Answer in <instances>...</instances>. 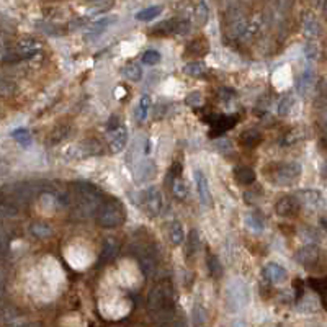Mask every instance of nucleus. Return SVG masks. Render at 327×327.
Returning <instances> with one entry per match:
<instances>
[{
  "label": "nucleus",
  "instance_id": "1",
  "mask_svg": "<svg viewBox=\"0 0 327 327\" xmlns=\"http://www.w3.org/2000/svg\"><path fill=\"white\" fill-rule=\"evenodd\" d=\"M173 291L168 283H161L154 286L147 298V308L154 319L165 321L173 314Z\"/></svg>",
  "mask_w": 327,
  "mask_h": 327
},
{
  "label": "nucleus",
  "instance_id": "2",
  "mask_svg": "<svg viewBox=\"0 0 327 327\" xmlns=\"http://www.w3.org/2000/svg\"><path fill=\"white\" fill-rule=\"evenodd\" d=\"M97 224L103 229H115L126 221V208L121 200L115 196H106L100 206L97 208L95 214Z\"/></svg>",
  "mask_w": 327,
  "mask_h": 327
},
{
  "label": "nucleus",
  "instance_id": "3",
  "mask_svg": "<svg viewBox=\"0 0 327 327\" xmlns=\"http://www.w3.org/2000/svg\"><path fill=\"white\" fill-rule=\"evenodd\" d=\"M74 192L77 196L75 201V208L82 216H89V214L100 206V203L103 201V193H101L95 185H92L89 182L79 180L74 183Z\"/></svg>",
  "mask_w": 327,
  "mask_h": 327
},
{
  "label": "nucleus",
  "instance_id": "4",
  "mask_svg": "<svg viewBox=\"0 0 327 327\" xmlns=\"http://www.w3.org/2000/svg\"><path fill=\"white\" fill-rule=\"evenodd\" d=\"M267 168V178L275 185H291L303 170L298 162H273Z\"/></svg>",
  "mask_w": 327,
  "mask_h": 327
},
{
  "label": "nucleus",
  "instance_id": "5",
  "mask_svg": "<svg viewBox=\"0 0 327 327\" xmlns=\"http://www.w3.org/2000/svg\"><path fill=\"white\" fill-rule=\"evenodd\" d=\"M226 301H228V306L231 309H239L242 308V306L247 304L249 301V290L247 286L244 283L237 282L234 285H229V288L226 291Z\"/></svg>",
  "mask_w": 327,
  "mask_h": 327
},
{
  "label": "nucleus",
  "instance_id": "6",
  "mask_svg": "<svg viewBox=\"0 0 327 327\" xmlns=\"http://www.w3.org/2000/svg\"><path fill=\"white\" fill-rule=\"evenodd\" d=\"M142 209L152 218L159 216V213L162 209V195H161L159 188L149 187L142 193Z\"/></svg>",
  "mask_w": 327,
  "mask_h": 327
},
{
  "label": "nucleus",
  "instance_id": "7",
  "mask_svg": "<svg viewBox=\"0 0 327 327\" xmlns=\"http://www.w3.org/2000/svg\"><path fill=\"white\" fill-rule=\"evenodd\" d=\"M237 116H226V115H213V118H209V125H211V131H209V136L216 137L224 134L226 131H229L231 128L237 123Z\"/></svg>",
  "mask_w": 327,
  "mask_h": 327
},
{
  "label": "nucleus",
  "instance_id": "8",
  "mask_svg": "<svg viewBox=\"0 0 327 327\" xmlns=\"http://www.w3.org/2000/svg\"><path fill=\"white\" fill-rule=\"evenodd\" d=\"M319 257H321V250L316 244L304 245V247H301L294 255V259L298 260V263H301L303 267H308V268L314 267V265L319 262Z\"/></svg>",
  "mask_w": 327,
  "mask_h": 327
},
{
  "label": "nucleus",
  "instance_id": "9",
  "mask_svg": "<svg viewBox=\"0 0 327 327\" xmlns=\"http://www.w3.org/2000/svg\"><path fill=\"white\" fill-rule=\"evenodd\" d=\"M299 203L296 200V196L286 195L282 196L280 200L275 203V213L282 218H294L299 213Z\"/></svg>",
  "mask_w": 327,
  "mask_h": 327
},
{
  "label": "nucleus",
  "instance_id": "10",
  "mask_svg": "<svg viewBox=\"0 0 327 327\" xmlns=\"http://www.w3.org/2000/svg\"><path fill=\"white\" fill-rule=\"evenodd\" d=\"M262 277L272 285H282L286 282V278H288V272H286V268H283L280 263L270 262L262 268Z\"/></svg>",
  "mask_w": 327,
  "mask_h": 327
},
{
  "label": "nucleus",
  "instance_id": "11",
  "mask_svg": "<svg viewBox=\"0 0 327 327\" xmlns=\"http://www.w3.org/2000/svg\"><path fill=\"white\" fill-rule=\"evenodd\" d=\"M193 177H195V183H196L198 200H200V203L204 208H209L213 204V198H211V190H209L206 177H204V173L201 170L193 172Z\"/></svg>",
  "mask_w": 327,
  "mask_h": 327
},
{
  "label": "nucleus",
  "instance_id": "12",
  "mask_svg": "<svg viewBox=\"0 0 327 327\" xmlns=\"http://www.w3.org/2000/svg\"><path fill=\"white\" fill-rule=\"evenodd\" d=\"M296 200H298L299 206L303 204L306 208H311V209H318L321 204H323V193L319 190H301L298 192V196H296Z\"/></svg>",
  "mask_w": 327,
  "mask_h": 327
},
{
  "label": "nucleus",
  "instance_id": "13",
  "mask_svg": "<svg viewBox=\"0 0 327 327\" xmlns=\"http://www.w3.org/2000/svg\"><path fill=\"white\" fill-rule=\"evenodd\" d=\"M39 53V44L32 38H25L17 44V51H15L13 59H28L33 58L34 54Z\"/></svg>",
  "mask_w": 327,
  "mask_h": 327
},
{
  "label": "nucleus",
  "instance_id": "14",
  "mask_svg": "<svg viewBox=\"0 0 327 327\" xmlns=\"http://www.w3.org/2000/svg\"><path fill=\"white\" fill-rule=\"evenodd\" d=\"M128 144V130L125 125H121L118 130L113 131V136H111L110 139V152H113V154H118L123 149L126 147Z\"/></svg>",
  "mask_w": 327,
  "mask_h": 327
},
{
  "label": "nucleus",
  "instance_id": "15",
  "mask_svg": "<svg viewBox=\"0 0 327 327\" xmlns=\"http://www.w3.org/2000/svg\"><path fill=\"white\" fill-rule=\"evenodd\" d=\"M260 141H262V132L255 130V128H249V130L242 131L241 136H239V142L244 147H255L260 144Z\"/></svg>",
  "mask_w": 327,
  "mask_h": 327
},
{
  "label": "nucleus",
  "instance_id": "16",
  "mask_svg": "<svg viewBox=\"0 0 327 327\" xmlns=\"http://www.w3.org/2000/svg\"><path fill=\"white\" fill-rule=\"evenodd\" d=\"M255 172L252 167H247V165H241V167H236L234 168V178H236L237 183H241V185H252L255 182Z\"/></svg>",
  "mask_w": 327,
  "mask_h": 327
},
{
  "label": "nucleus",
  "instance_id": "17",
  "mask_svg": "<svg viewBox=\"0 0 327 327\" xmlns=\"http://www.w3.org/2000/svg\"><path fill=\"white\" fill-rule=\"evenodd\" d=\"M30 234H32L33 237L43 241V239H48L53 236V228L44 221H34L32 223V226H30Z\"/></svg>",
  "mask_w": 327,
  "mask_h": 327
},
{
  "label": "nucleus",
  "instance_id": "18",
  "mask_svg": "<svg viewBox=\"0 0 327 327\" xmlns=\"http://www.w3.org/2000/svg\"><path fill=\"white\" fill-rule=\"evenodd\" d=\"M116 252H118V242L115 241V239H105L103 241V245H101V252H100V257L98 260L100 262H108V260H111L116 255Z\"/></svg>",
  "mask_w": 327,
  "mask_h": 327
},
{
  "label": "nucleus",
  "instance_id": "19",
  "mask_svg": "<svg viewBox=\"0 0 327 327\" xmlns=\"http://www.w3.org/2000/svg\"><path fill=\"white\" fill-rule=\"evenodd\" d=\"M69 132H70V130H69V126H67V125L56 126L54 130L49 132V136H48V144H49V146L59 144V142H63V141L65 139V137L69 136Z\"/></svg>",
  "mask_w": 327,
  "mask_h": 327
},
{
  "label": "nucleus",
  "instance_id": "20",
  "mask_svg": "<svg viewBox=\"0 0 327 327\" xmlns=\"http://www.w3.org/2000/svg\"><path fill=\"white\" fill-rule=\"evenodd\" d=\"M313 84H314L313 72H311V70H304V72L299 75V79L296 80V89H298L301 95H308Z\"/></svg>",
  "mask_w": 327,
  "mask_h": 327
},
{
  "label": "nucleus",
  "instance_id": "21",
  "mask_svg": "<svg viewBox=\"0 0 327 327\" xmlns=\"http://www.w3.org/2000/svg\"><path fill=\"white\" fill-rule=\"evenodd\" d=\"M149 106H151V97L149 95H141L139 103H137L136 108V118L139 123H144L147 118V113H149Z\"/></svg>",
  "mask_w": 327,
  "mask_h": 327
},
{
  "label": "nucleus",
  "instance_id": "22",
  "mask_svg": "<svg viewBox=\"0 0 327 327\" xmlns=\"http://www.w3.org/2000/svg\"><path fill=\"white\" fill-rule=\"evenodd\" d=\"M12 137L22 147H30V146H32V141H33L32 132H30L27 128H18V130L12 131Z\"/></svg>",
  "mask_w": 327,
  "mask_h": 327
},
{
  "label": "nucleus",
  "instance_id": "23",
  "mask_svg": "<svg viewBox=\"0 0 327 327\" xmlns=\"http://www.w3.org/2000/svg\"><path fill=\"white\" fill-rule=\"evenodd\" d=\"M206 265H208V272H209V277L213 278H219L223 275V265H221V260H219L216 255H208V260H206Z\"/></svg>",
  "mask_w": 327,
  "mask_h": 327
},
{
  "label": "nucleus",
  "instance_id": "24",
  "mask_svg": "<svg viewBox=\"0 0 327 327\" xmlns=\"http://www.w3.org/2000/svg\"><path fill=\"white\" fill-rule=\"evenodd\" d=\"M115 20H116V18L110 17V18H101V20H98V22H95L94 25H92L90 32L87 33V38H95V36H98V34L103 33L105 30L108 28V25H110L111 22H115Z\"/></svg>",
  "mask_w": 327,
  "mask_h": 327
},
{
  "label": "nucleus",
  "instance_id": "25",
  "mask_svg": "<svg viewBox=\"0 0 327 327\" xmlns=\"http://www.w3.org/2000/svg\"><path fill=\"white\" fill-rule=\"evenodd\" d=\"M123 75L130 82H139L142 79V69H141V65H137L134 63L126 64L125 69H123Z\"/></svg>",
  "mask_w": 327,
  "mask_h": 327
},
{
  "label": "nucleus",
  "instance_id": "26",
  "mask_svg": "<svg viewBox=\"0 0 327 327\" xmlns=\"http://www.w3.org/2000/svg\"><path fill=\"white\" fill-rule=\"evenodd\" d=\"M161 12H162L161 7L142 8V10H139V12L136 13V20H139V22H152V20H156L157 17H159Z\"/></svg>",
  "mask_w": 327,
  "mask_h": 327
},
{
  "label": "nucleus",
  "instance_id": "27",
  "mask_svg": "<svg viewBox=\"0 0 327 327\" xmlns=\"http://www.w3.org/2000/svg\"><path fill=\"white\" fill-rule=\"evenodd\" d=\"M168 237H170V242L173 245H180L183 242V237H185V232H183V228L180 223H172L170 229H168Z\"/></svg>",
  "mask_w": 327,
  "mask_h": 327
},
{
  "label": "nucleus",
  "instance_id": "28",
  "mask_svg": "<svg viewBox=\"0 0 327 327\" xmlns=\"http://www.w3.org/2000/svg\"><path fill=\"white\" fill-rule=\"evenodd\" d=\"M303 32L308 38H314L319 34V23L314 17H306L303 22Z\"/></svg>",
  "mask_w": 327,
  "mask_h": 327
},
{
  "label": "nucleus",
  "instance_id": "29",
  "mask_svg": "<svg viewBox=\"0 0 327 327\" xmlns=\"http://www.w3.org/2000/svg\"><path fill=\"white\" fill-rule=\"evenodd\" d=\"M18 213L17 204L0 195V216H15Z\"/></svg>",
  "mask_w": 327,
  "mask_h": 327
},
{
  "label": "nucleus",
  "instance_id": "30",
  "mask_svg": "<svg viewBox=\"0 0 327 327\" xmlns=\"http://www.w3.org/2000/svg\"><path fill=\"white\" fill-rule=\"evenodd\" d=\"M245 224H247L250 229H254V231H263V228H265L263 218L257 213L247 214V216H245Z\"/></svg>",
  "mask_w": 327,
  "mask_h": 327
},
{
  "label": "nucleus",
  "instance_id": "31",
  "mask_svg": "<svg viewBox=\"0 0 327 327\" xmlns=\"http://www.w3.org/2000/svg\"><path fill=\"white\" fill-rule=\"evenodd\" d=\"M198 247H200V232H198L196 229H192L187 237V254L188 255L195 254Z\"/></svg>",
  "mask_w": 327,
  "mask_h": 327
},
{
  "label": "nucleus",
  "instance_id": "32",
  "mask_svg": "<svg viewBox=\"0 0 327 327\" xmlns=\"http://www.w3.org/2000/svg\"><path fill=\"white\" fill-rule=\"evenodd\" d=\"M15 92H17V84L0 75V97H12Z\"/></svg>",
  "mask_w": 327,
  "mask_h": 327
},
{
  "label": "nucleus",
  "instance_id": "33",
  "mask_svg": "<svg viewBox=\"0 0 327 327\" xmlns=\"http://www.w3.org/2000/svg\"><path fill=\"white\" fill-rule=\"evenodd\" d=\"M209 18V12H208V7L204 2H198L195 5V20L196 23L200 25V27H203V25H206Z\"/></svg>",
  "mask_w": 327,
  "mask_h": 327
},
{
  "label": "nucleus",
  "instance_id": "34",
  "mask_svg": "<svg viewBox=\"0 0 327 327\" xmlns=\"http://www.w3.org/2000/svg\"><path fill=\"white\" fill-rule=\"evenodd\" d=\"M177 22H178V20H165V22H162V23L157 25V27L152 30V33H159V34H172V33H175Z\"/></svg>",
  "mask_w": 327,
  "mask_h": 327
},
{
  "label": "nucleus",
  "instance_id": "35",
  "mask_svg": "<svg viewBox=\"0 0 327 327\" xmlns=\"http://www.w3.org/2000/svg\"><path fill=\"white\" fill-rule=\"evenodd\" d=\"M183 72L187 75H190V77H201V75L206 72V69H204L203 63H190L183 67Z\"/></svg>",
  "mask_w": 327,
  "mask_h": 327
},
{
  "label": "nucleus",
  "instance_id": "36",
  "mask_svg": "<svg viewBox=\"0 0 327 327\" xmlns=\"http://www.w3.org/2000/svg\"><path fill=\"white\" fill-rule=\"evenodd\" d=\"M172 192L173 195H175V198H178V200H185L187 198V183L182 180V178H175V180L172 182Z\"/></svg>",
  "mask_w": 327,
  "mask_h": 327
},
{
  "label": "nucleus",
  "instance_id": "37",
  "mask_svg": "<svg viewBox=\"0 0 327 327\" xmlns=\"http://www.w3.org/2000/svg\"><path fill=\"white\" fill-rule=\"evenodd\" d=\"M293 105H294L293 97H291V95H285L283 98L280 100V103H278V115H280V116L290 115V111H291V108H293Z\"/></svg>",
  "mask_w": 327,
  "mask_h": 327
},
{
  "label": "nucleus",
  "instance_id": "38",
  "mask_svg": "<svg viewBox=\"0 0 327 327\" xmlns=\"http://www.w3.org/2000/svg\"><path fill=\"white\" fill-rule=\"evenodd\" d=\"M82 147L85 149L87 156H97V154H100V152H101V146H100V142L97 141V139H87V141H84Z\"/></svg>",
  "mask_w": 327,
  "mask_h": 327
},
{
  "label": "nucleus",
  "instance_id": "39",
  "mask_svg": "<svg viewBox=\"0 0 327 327\" xmlns=\"http://www.w3.org/2000/svg\"><path fill=\"white\" fill-rule=\"evenodd\" d=\"M141 59L146 65H156L161 63V53H157L156 49H147Z\"/></svg>",
  "mask_w": 327,
  "mask_h": 327
},
{
  "label": "nucleus",
  "instance_id": "40",
  "mask_svg": "<svg viewBox=\"0 0 327 327\" xmlns=\"http://www.w3.org/2000/svg\"><path fill=\"white\" fill-rule=\"evenodd\" d=\"M308 283L311 285V288L316 290L321 294V298H326V290H327V282L326 278H309Z\"/></svg>",
  "mask_w": 327,
  "mask_h": 327
},
{
  "label": "nucleus",
  "instance_id": "41",
  "mask_svg": "<svg viewBox=\"0 0 327 327\" xmlns=\"http://www.w3.org/2000/svg\"><path fill=\"white\" fill-rule=\"evenodd\" d=\"M185 103L190 105V106L201 105V94H198V92H192V94L185 98Z\"/></svg>",
  "mask_w": 327,
  "mask_h": 327
},
{
  "label": "nucleus",
  "instance_id": "42",
  "mask_svg": "<svg viewBox=\"0 0 327 327\" xmlns=\"http://www.w3.org/2000/svg\"><path fill=\"white\" fill-rule=\"evenodd\" d=\"M301 131H298V130H291L290 132H288V136L285 137V141H283V144H294L296 141L298 139H301Z\"/></svg>",
  "mask_w": 327,
  "mask_h": 327
},
{
  "label": "nucleus",
  "instance_id": "43",
  "mask_svg": "<svg viewBox=\"0 0 327 327\" xmlns=\"http://www.w3.org/2000/svg\"><path fill=\"white\" fill-rule=\"evenodd\" d=\"M306 51H304V54L308 56V59H311V61H316L318 59V46L316 44H313V43H309V44H306V48H304Z\"/></svg>",
  "mask_w": 327,
  "mask_h": 327
},
{
  "label": "nucleus",
  "instance_id": "44",
  "mask_svg": "<svg viewBox=\"0 0 327 327\" xmlns=\"http://www.w3.org/2000/svg\"><path fill=\"white\" fill-rule=\"evenodd\" d=\"M121 125H120V118L116 115H113V116H110V120H108V123H106V131H110V132H113V131H116L118 130Z\"/></svg>",
  "mask_w": 327,
  "mask_h": 327
},
{
  "label": "nucleus",
  "instance_id": "45",
  "mask_svg": "<svg viewBox=\"0 0 327 327\" xmlns=\"http://www.w3.org/2000/svg\"><path fill=\"white\" fill-rule=\"evenodd\" d=\"M7 249H8V237H7V234L0 229V255L7 252Z\"/></svg>",
  "mask_w": 327,
  "mask_h": 327
},
{
  "label": "nucleus",
  "instance_id": "46",
  "mask_svg": "<svg viewBox=\"0 0 327 327\" xmlns=\"http://www.w3.org/2000/svg\"><path fill=\"white\" fill-rule=\"evenodd\" d=\"M218 97H219L221 100L228 101V100L234 98V92H232L231 89H219V90H218Z\"/></svg>",
  "mask_w": 327,
  "mask_h": 327
},
{
  "label": "nucleus",
  "instance_id": "47",
  "mask_svg": "<svg viewBox=\"0 0 327 327\" xmlns=\"http://www.w3.org/2000/svg\"><path fill=\"white\" fill-rule=\"evenodd\" d=\"M3 298H5V275L3 272H0V308L3 304Z\"/></svg>",
  "mask_w": 327,
  "mask_h": 327
},
{
  "label": "nucleus",
  "instance_id": "48",
  "mask_svg": "<svg viewBox=\"0 0 327 327\" xmlns=\"http://www.w3.org/2000/svg\"><path fill=\"white\" fill-rule=\"evenodd\" d=\"M17 327H41V326L38 323H28V324H20Z\"/></svg>",
  "mask_w": 327,
  "mask_h": 327
}]
</instances>
